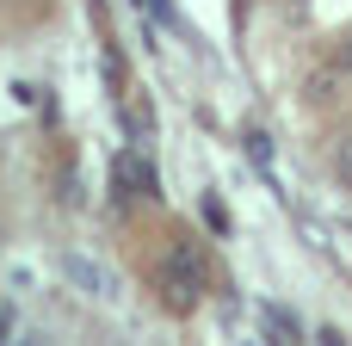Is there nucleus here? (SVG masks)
<instances>
[{"mask_svg": "<svg viewBox=\"0 0 352 346\" xmlns=\"http://www.w3.org/2000/svg\"><path fill=\"white\" fill-rule=\"evenodd\" d=\"M334 180H340V186H352V130L334 142Z\"/></svg>", "mask_w": 352, "mask_h": 346, "instance_id": "nucleus-3", "label": "nucleus"}, {"mask_svg": "<svg viewBox=\"0 0 352 346\" xmlns=\"http://www.w3.org/2000/svg\"><path fill=\"white\" fill-rule=\"evenodd\" d=\"M340 68H346V74H352V37H346V43H340Z\"/></svg>", "mask_w": 352, "mask_h": 346, "instance_id": "nucleus-4", "label": "nucleus"}, {"mask_svg": "<svg viewBox=\"0 0 352 346\" xmlns=\"http://www.w3.org/2000/svg\"><path fill=\"white\" fill-rule=\"evenodd\" d=\"M118 180H124L130 192H142V198H155V173H148V161H136V155H124V161H118Z\"/></svg>", "mask_w": 352, "mask_h": 346, "instance_id": "nucleus-2", "label": "nucleus"}, {"mask_svg": "<svg viewBox=\"0 0 352 346\" xmlns=\"http://www.w3.org/2000/svg\"><path fill=\"white\" fill-rule=\"evenodd\" d=\"M204 285H210L204 254H198L192 241H173L167 260H161V297H167V310H192V303L204 297Z\"/></svg>", "mask_w": 352, "mask_h": 346, "instance_id": "nucleus-1", "label": "nucleus"}]
</instances>
